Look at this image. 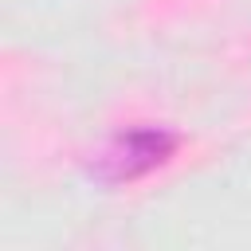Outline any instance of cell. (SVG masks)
<instances>
[{"instance_id": "obj_1", "label": "cell", "mask_w": 251, "mask_h": 251, "mask_svg": "<svg viewBox=\"0 0 251 251\" xmlns=\"http://www.w3.org/2000/svg\"><path fill=\"white\" fill-rule=\"evenodd\" d=\"M173 149H176V137L165 129H129L102 153L98 169L106 180H133V176L157 169Z\"/></svg>"}]
</instances>
